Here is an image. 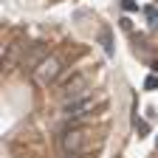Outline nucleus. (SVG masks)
Segmentation results:
<instances>
[{
  "mask_svg": "<svg viewBox=\"0 0 158 158\" xmlns=\"http://www.w3.org/2000/svg\"><path fill=\"white\" fill-rule=\"evenodd\" d=\"M59 147H62L65 155H85V152L90 150V133L82 130V127H73V130L62 133Z\"/></svg>",
  "mask_w": 158,
  "mask_h": 158,
  "instance_id": "obj_1",
  "label": "nucleus"
},
{
  "mask_svg": "<svg viewBox=\"0 0 158 158\" xmlns=\"http://www.w3.org/2000/svg\"><path fill=\"white\" fill-rule=\"evenodd\" d=\"M59 71H62V59H59V56H48V59H43V62L31 71V79H34L37 88H48L59 76Z\"/></svg>",
  "mask_w": 158,
  "mask_h": 158,
  "instance_id": "obj_2",
  "label": "nucleus"
},
{
  "mask_svg": "<svg viewBox=\"0 0 158 158\" xmlns=\"http://www.w3.org/2000/svg\"><path fill=\"white\" fill-rule=\"evenodd\" d=\"M96 107V99L93 96H82V99H71V102L62 105V116L65 118H82L88 113H93Z\"/></svg>",
  "mask_w": 158,
  "mask_h": 158,
  "instance_id": "obj_3",
  "label": "nucleus"
},
{
  "mask_svg": "<svg viewBox=\"0 0 158 158\" xmlns=\"http://www.w3.org/2000/svg\"><path fill=\"white\" fill-rule=\"evenodd\" d=\"M51 54H48V48L43 45V43H34V45H26V54H23V59H20V65H23V71H34L43 59H48Z\"/></svg>",
  "mask_w": 158,
  "mask_h": 158,
  "instance_id": "obj_4",
  "label": "nucleus"
},
{
  "mask_svg": "<svg viewBox=\"0 0 158 158\" xmlns=\"http://www.w3.org/2000/svg\"><path fill=\"white\" fill-rule=\"evenodd\" d=\"M85 88H88V76H76L73 82H68V85H65V102L88 96V93H85Z\"/></svg>",
  "mask_w": 158,
  "mask_h": 158,
  "instance_id": "obj_5",
  "label": "nucleus"
},
{
  "mask_svg": "<svg viewBox=\"0 0 158 158\" xmlns=\"http://www.w3.org/2000/svg\"><path fill=\"white\" fill-rule=\"evenodd\" d=\"M99 40H102V48H105V54H107V56H113V54H116V48H113L110 28H102V31H99Z\"/></svg>",
  "mask_w": 158,
  "mask_h": 158,
  "instance_id": "obj_6",
  "label": "nucleus"
},
{
  "mask_svg": "<svg viewBox=\"0 0 158 158\" xmlns=\"http://www.w3.org/2000/svg\"><path fill=\"white\" fill-rule=\"evenodd\" d=\"M144 88L147 90H158V76H147L144 79Z\"/></svg>",
  "mask_w": 158,
  "mask_h": 158,
  "instance_id": "obj_7",
  "label": "nucleus"
},
{
  "mask_svg": "<svg viewBox=\"0 0 158 158\" xmlns=\"http://www.w3.org/2000/svg\"><path fill=\"white\" fill-rule=\"evenodd\" d=\"M144 14H147L150 23H158V11H155V6H147V9H144Z\"/></svg>",
  "mask_w": 158,
  "mask_h": 158,
  "instance_id": "obj_8",
  "label": "nucleus"
},
{
  "mask_svg": "<svg viewBox=\"0 0 158 158\" xmlns=\"http://www.w3.org/2000/svg\"><path fill=\"white\" fill-rule=\"evenodd\" d=\"M135 127H138V133H141V135H147V133H150V124H147V122H141V118H135Z\"/></svg>",
  "mask_w": 158,
  "mask_h": 158,
  "instance_id": "obj_9",
  "label": "nucleus"
},
{
  "mask_svg": "<svg viewBox=\"0 0 158 158\" xmlns=\"http://www.w3.org/2000/svg\"><path fill=\"white\" fill-rule=\"evenodd\" d=\"M122 9H124V11H135L138 3H135V0H122Z\"/></svg>",
  "mask_w": 158,
  "mask_h": 158,
  "instance_id": "obj_10",
  "label": "nucleus"
}]
</instances>
